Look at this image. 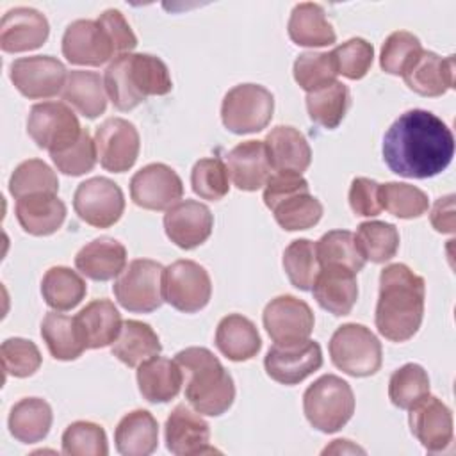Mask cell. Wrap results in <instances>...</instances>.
I'll return each mask as SVG.
<instances>
[{"mask_svg":"<svg viewBox=\"0 0 456 456\" xmlns=\"http://www.w3.org/2000/svg\"><path fill=\"white\" fill-rule=\"evenodd\" d=\"M379 203L388 214L399 219H415L426 214L429 200L424 191L403 182L379 183Z\"/></svg>","mask_w":456,"mask_h":456,"instance_id":"44","label":"cell"},{"mask_svg":"<svg viewBox=\"0 0 456 456\" xmlns=\"http://www.w3.org/2000/svg\"><path fill=\"white\" fill-rule=\"evenodd\" d=\"M224 166L233 185L240 191H256L264 187L273 169L264 141L253 139L233 146L224 157Z\"/></svg>","mask_w":456,"mask_h":456,"instance_id":"25","label":"cell"},{"mask_svg":"<svg viewBox=\"0 0 456 456\" xmlns=\"http://www.w3.org/2000/svg\"><path fill=\"white\" fill-rule=\"evenodd\" d=\"M62 98L78 114L94 119L107 109V91L103 78L94 71L73 69L68 73Z\"/></svg>","mask_w":456,"mask_h":456,"instance_id":"36","label":"cell"},{"mask_svg":"<svg viewBox=\"0 0 456 456\" xmlns=\"http://www.w3.org/2000/svg\"><path fill=\"white\" fill-rule=\"evenodd\" d=\"M175 362L182 370L185 399L201 415L219 417L230 410L235 399V385L230 372L207 347H185Z\"/></svg>","mask_w":456,"mask_h":456,"instance_id":"3","label":"cell"},{"mask_svg":"<svg viewBox=\"0 0 456 456\" xmlns=\"http://www.w3.org/2000/svg\"><path fill=\"white\" fill-rule=\"evenodd\" d=\"M73 208L84 223L94 228H110L123 216L125 196L110 178L93 176L75 189Z\"/></svg>","mask_w":456,"mask_h":456,"instance_id":"12","label":"cell"},{"mask_svg":"<svg viewBox=\"0 0 456 456\" xmlns=\"http://www.w3.org/2000/svg\"><path fill=\"white\" fill-rule=\"evenodd\" d=\"M166 447L176 456L191 454H212L217 452L210 445V426L208 422L185 404L175 406L166 419L164 426Z\"/></svg>","mask_w":456,"mask_h":456,"instance_id":"20","label":"cell"},{"mask_svg":"<svg viewBox=\"0 0 456 456\" xmlns=\"http://www.w3.org/2000/svg\"><path fill=\"white\" fill-rule=\"evenodd\" d=\"M62 55L77 66H102L116 59L110 37L96 20H75L66 27Z\"/></svg>","mask_w":456,"mask_h":456,"instance_id":"18","label":"cell"},{"mask_svg":"<svg viewBox=\"0 0 456 456\" xmlns=\"http://www.w3.org/2000/svg\"><path fill=\"white\" fill-rule=\"evenodd\" d=\"M137 385L146 401L167 403L180 394L182 370L175 360L157 354L137 367Z\"/></svg>","mask_w":456,"mask_h":456,"instance_id":"31","label":"cell"},{"mask_svg":"<svg viewBox=\"0 0 456 456\" xmlns=\"http://www.w3.org/2000/svg\"><path fill=\"white\" fill-rule=\"evenodd\" d=\"M214 216L210 208L196 200H182L164 214L167 239L182 249L201 246L212 233Z\"/></svg>","mask_w":456,"mask_h":456,"instance_id":"19","label":"cell"},{"mask_svg":"<svg viewBox=\"0 0 456 456\" xmlns=\"http://www.w3.org/2000/svg\"><path fill=\"white\" fill-rule=\"evenodd\" d=\"M330 53L337 75H342L349 80L363 78L369 73L374 61V48L363 37H351L342 45L335 46Z\"/></svg>","mask_w":456,"mask_h":456,"instance_id":"47","label":"cell"},{"mask_svg":"<svg viewBox=\"0 0 456 456\" xmlns=\"http://www.w3.org/2000/svg\"><path fill=\"white\" fill-rule=\"evenodd\" d=\"M283 269L287 273L289 281L299 290H310L314 280L319 273V260L315 255V242L310 239H296L292 240L281 258Z\"/></svg>","mask_w":456,"mask_h":456,"instance_id":"45","label":"cell"},{"mask_svg":"<svg viewBox=\"0 0 456 456\" xmlns=\"http://www.w3.org/2000/svg\"><path fill=\"white\" fill-rule=\"evenodd\" d=\"M212 296L210 274L194 260H176L164 267L162 297L183 314L205 308Z\"/></svg>","mask_w":456,"mask_h":456,"instance_id":"11","label":"cell"},{"mask_svg":"<svg viewBox=\"0 0 456 456\" xmlns=\"http://www.w3.org/2000/svg\"><path fill=\"white\" fill-rule=\"evenodd\" d=\"M454 135L433 112L411 109L403 112L383 137V160L404 178H431L452 160Z\"/></svg>","mask_w":456,"mask_h":456,"instance_id":"1","label":"cell"},{"mask_svg":"<svg viewBox=\"0 0 456 456\" xmlns=\"http://www.w3.org/2000/svg\"><path fill=\"white\" fill-rule=\"evenodd\" d=\"M426 281L404 264H390L379 273V296L374 322L392 342L410 340L424 317Z\"/></svg>","mask_w":456,"mask_h":456,"instance_id":"2","label":"cell"},{"mask_svg":"<svg viewBox=\"0 0 456 456\" xmlns=\"http://www.w3.org/2000/svg\"><path fill=\"white\" fill-rule=\"evenodd\" d=\"M53 413L41 397H23L9 411L7 426L11 435L21 444L41 442L52 428Z\"/></svg>","mask_w":456,"mask_h":456,"instance_id":"35","label":"cell"},{"mask_svg":"<svg viewBox=\"0 0 456 456\" xmlns=\"http://www.w3.org/2000/svg\"><path fill=\"white\" fill-rule=\"evenodd\" d=\"M75 267L94 281L118 278L126 267V248L110 237L94 239L77 253Z\"/></svg>","mask_w":456,"mask_h":456,"instance_id":"28","label":"cell"},{"mask_svg":"<svg viewBox=\"0 0 456 456\" xmlns=\"http://www.w3.org/2000/svg\"><path fill=\"white\" fill-rule=\"evenodd\" d=\"M162 273L164 267L157 260H132L112 285L116 301L134 314H150L160 308L164 303Z\"/></svg>","mask_w":456,"mask_h":456,"instance_id":"9","label":"cell"},{"mask_svg":"<svg viewBox=\"0 0 456 456\" xmlns=\"http://www.w3.org/2000/svg\"><path fill=\"white\" fill-rule=\"evenodd\" d=\"M59 180L55 171L41 159H28L16 166L9 178V192L14 200L28 194L52 192L57 194Z\"/></svg>","mask_w":456,"mask_h":456,"instance_id":"43","label":"cell"},{"mask_svg":"<svg viewBox=\"0 0 456 456\" xmlns=\"http://www.w3.org/2000/svg\"><path fill=\"white\" fill-rule=\"evenodd\" d=\"M87 292V285L84 278L64 265L50 267L43 280H41V294L45 303L57 310V312H68L75 308Z\"/></svg>","mask_w":456,"mask_h":456,"instance_id":"38","label":"cell"},{"mask_svg":"<svg viewBox=\"0 0 456 456\" xmlns=\"http://www.w3.org/2000/svg\"><path fill=\"white\" fill-rule=\"evenodd\" d=\"M315 255L319 260V267H346L358 274L365 265V258L356 246L354 233L349 230H331L324 233L315 242Z\"/></svg>","mask_w":456,"mask_h":456,"instance_id":"41","label":"cell"},{"mask_svg":"<svg viewBox=\"0 0 456 456\" xmlns=\"http://www.w3.org/2000/svg\"><path fill=\"white\" fill-rule=\"evenodd\" d=\"M9 77L14 87L30 100H46L62 93L66 66L52 55L20 57L11 62Z\"/></svg>","mask_w":456,"mask_h":456,"instance_id":"13","label":"cell"},{"mask_svg":"<svg viewBox=\"0 0 456 456\" xmlns=\"http://www.w3.org/2000/svg\"><path fill=\"white\" fill-rule=\"evenodd\" d=\"M264 203L287 232L308 230L322 217V203L310 194L308 182L292 171L271 173L264 185Z\"/></svg>","mask_w":456,"mask_h":456,"instance_id":"5","label":"cell"},{"mask_svg":"<svg viewBox=\"0 0 456 456\" xmlns=\"http://www.w3.org/2000/svg\"><path fill=\"white\" fill-rule=\"evenodd\" d=\"M331 362L353 378H367L381 369L383 349L378 337L363 324L338 326L328 344Z\"/></svg>","mask_w":456,"mask_h":456,"instance_id":"7","label":"cell"},{"mask_svg":"<svg viewBox=\"0 0 456 456\" xmlns=\"http://www.w3.org/2000/svg\"><path fill=\"white\" fill-rule=\"evenodd\" d=\"M349 207L362 217L378 216L383 210L379 203V183L365 176L354 178L349 187Z\"/></svg>","mask_w":456,"mask_h":456,"instance_id":"54","label":"cell"},{"mask_svg":"<svg viewBox=\"0 0 456 456\" xmlns=\"http://www.w3.org/2000/svg\"><path fill=\"white\" fill-rule=\"evenodd\" d=\"M50 34L48 20L34 7L9 9L0 21V48L9 53L30 52L45 45Z\"/></svg>","mask_w":456,"mask_h":456,"instance_id":"22","label":"cell"},{"mask_svg":"<svg viewBox=\"0 0 456 456\" xmlns=\"http://www.w3.org/2000/svg\"><path fill=\"white\" fill-rule=\"evenodd\" d=\"M310 290L321 308L337 317L347 315L358 299L356 273L335 265L319 267Z\"/></svg>","mask_w":456,"mask_h":456,"instance_id":"24","label":"cell"},{"mask_svg":"<svg viewBox=\"0 0 456 456\" xmlns=\"http://www.w3.org/2000/svg\"><path fill=\"white\" fill-rule=\"evenodd\" d=\"M262 321L274 344H296L310 338L315 322L312 308L290 294L271 299L264 308Z\"/></svg>","mask_w":456,"mask_h":456,"instance_id":"15","label":"cell"},{"mask_svg":"<svg viewBox=\"0 0 456 456\" xmlns=\"http://www.w3.org/2000/svg\"><path fill=\"white\" fill-rule=\"evenodd\" d=\"M183 196V183L178 173L162 164L153 162L134 173L130 180L132 201L146 210H167Z\"/></svg>","mask_w":456,"mask_h":456,"instance_id":"16","label":"cell"},{"mask_svg":"<svg viewBox=\"0 0 456 456\" xmlns=\"http://www.w3.org/2000/svg\"><path fill=\"white\" fill-rule=\"evenodd\" d=\"M287 30L289 37L297 46L319 48L330 46L337 41L335 28L328 21L322 5L314 2H301L294 5L287 23Z\"/></svg>","mask_w":456,"mask_h":456,"instance_id":"33","label":"cell"},{"mask_svg":"<svg viewBox=\"0 0 456 456\" xmlns=\"http://www.w3.org/2000/svg\"><path fill=\"white\" fill-rule=\"evenodd\" d=\"M94 146L103 169L110 173H125L139 157L141 139L135 125L128 119L107 118L94 130Z\"/></svg>","mask_w":456,"mask_h":456,"instance_id":"14","label":"cell"},{"mask_svg":"<svg viewBox=\"0 0 456 456\" xmlns=\"http://www.w3.org/2000/svg\"><path fill=\"white\" fill-rule=\"evenodd\" d=\"M62 454L68 456H107L109 444L105 429L89 420L71 422L62 433Z\"/></svg>","mask_w":456,"mask_h":456,"instance_id":"46","label":"cell"},{"mask_svg":"<svg viewBox=\"0 0 456 456\" xmlns=\"http://www.w3.org/2000/svg\"><path fill=\"white\" fill-rule=\"evenodd\" d=\"M274 112V96L260 84L232 87L221 103V119L226 130L237 135L264 130Z\"/></svg>","mask_w":456,"mask_h":456,"instance_id":"8","label":"cell"},{"mask_svg":"<svg viewBox=\"0 0 456 456\" xmlns=\"http://www.w3.org/2000/svg\"><path fill=\"white\" fill-rule=\"evenodd\" d=\"M328 452H362L363 454L365 451L360 449L358 445H353L349 440H333V444L322 451V454H328Z\"/></svg>","mask_w":456,"mask_h":456,"instance_id":"56","label":"cell"},{"mask_svg":"<svg viewBox=\"0 0 456 456\" xmlns=\"http://www.w3.org/2000/svg\"><path fill=\"white\" fill-rule=\"evenodd\" d=\"M96 21L103 27V30L110 37V43L114 46L116 57L123 55V53H130L137 46V37H135L134 30L130 28L128 21L125 20V16L121 14V11H118V9H105L98 16Z\"/></svg>","mask_w":456,"mask_h":456,"instance_id":"53","label":"cell"},{"mask_svg":"<svg viewBox=\"0 0 456 456\" xmlns=\"http://www.w3.org/2000/svg\"><path fill=\"white\" fill-rule=\"evenodd\" d=\"M216 347L232 362H246L258 354L262 338L253 321L240 314H228L216 328Z\"/></svg>","mask_w":456,"mask_h":456,"instance_id":"30","label":"cell"},{"mask_svg":"<svg viewBox=\"0 0 456 456\" xmlns=\"http://www.w3.org/2000/svg\"><path fill=\"white\" fill-rule=\"evenodd\" d=\"M265 151L274 171L303 173L312 162V150L306 137L294 126L278 125L265 135Z\"/></svg>","mask_w":456,"mask_h":456,"instance_id":"27","label":"cell"},{"mask_svg":"<svg viewBox=\"0 0 456 456\" xmlns=\"http://www.w3.org/2000/svg\"><path fill=\"white\" fill-rule=\"evenodd\" d=\"M14 214L23 232L36 237H46L62 226L66 219V205L57 194L37 192L16 200Z\"/></svg>","mask_w":456,"mask_h":456,"instance_id":"26","label":"cell"},{"mask_svg":"<svg viewBox=\"0 0 456 456\" xmlns=\"http://www.w3.org/2000/svg\"><path fill=\"white\" fill-rule=\"evenodd\" d=\"M103 84L118 110H132L148 96H164L173 89L166 62L150 53L118 55L107 66Z\"/></svg>","mask_w":456,"mask_h":456,"instance_id":"4","label":"cell"},{"mask_svg":"<svg viewBox=\"0 0 456 456\" xmlns=\"http://www.w3.org/2000/svg\"><path fill=\"white\" fill-rule=\"evenodd\" d=\"M50 157L57 171L69 176H80L84 173H89L98 160L94 139H91V134L87 132V128L82 130L80 137L69 148L59 153H53Z\"/></svg>","mask_w":456,"mask_h":456,"instance_id":"52","label":"cell"},{"mask_svg":"<svg viewBox=\"0 0 456 456\" xmlns=\"http://www.w3.org/2000/svg\"><path fill=\"white\" fill-rule=\"evenodd\" d=\"M410 429L428 452H442L452 442V413L449 406L428 395L410 408Z\"/></svg>","mask_w":456,"mask_h":456,"instance_id":"21","label":"cell"},{"mask_svg":"<svg viewBox=\"0 0 456 456\" xmlns=\"http://www.w3.org/2000/svg\"><path fill=\"white\" fill-rule=\"evenodd\" d=\"M401 77L404 84L420 96H442L454 87V55L440 57L422 48Z\"/></svg>","mask_w":456,"mask_h":456,"instance_id":"23","label":"cell"},{"mask_svg":"<svg viewBox=\"0 0 456 456\" xmlns=\"http://www.w3.org/2000/svg\"><path fill=\"white\" fill-rule=\"evenodd\" d=\"M420 52L422 45L415 34L408 30H395L381 46L379 66L388 75H403Z\"/></svg>","mask_w":456,"mask_h":456,"instance_id":"49","label":"cell"},{"mask_svg":"<svg viewBox=\"0 0 456 456\" xmlns=\"http://www.w3.org/2000/svg\"><path fill=\"white\" fill-rule=\"evenodd\" d=\"M77 328L87 349L112 346L123 326L119 310L109 299H93L75 315Z\"/></svg>","mask_w":456,"mask_h":456,"instance_id":"29","label":"cell"},{"mask_svg":"<svg viewBox=\"0 0 456 456\" xmlns=\"http://www.w3.org/2000/svg\"><path fill=\"white\" fill-rule=\"evenodd\" d=\"M294 80L301 89L312 93L337 80V69L330 52H303L294 61Z\"/></svg>","mask_w":456,"mask_h":456,"instance_id":"48","label":"cell"},{"mask_svg":"<svg viewBox=\"0 0 456 456\" xmlns=\"http://www.w3.org/2000/svg\"><path fill=\"white\" fill-rule=\"evenodd\" d=\"M303 411L310 426L321 433L342 429L354 413L351 385L335 374L321 376L305 390Z\"/></svg>","mask_w":456,"mask_h":456,"instance_id":"6","label":"cell"},{"mask_svg":"<svg viewBox=\"0 0 456 456\" xmlns=\"http://www.w3.org/2000/svg\"><path fill=\"white\" fill-rule=\"evenodd\" d=\"M349 103V89L338 80L306 93V110L310 119L328 130H333L342 123Z\"/></svg>","mask_w":456,"mask_h":456,"instance_id":"39","label":"cell"},{"mask_svg":"<svg viewBox=\"0 0 456 456\" xmlns=\"http://www.w3.org/2000/svg\"><path fill=\"white\" fill-rule=\"evenodd\" d=\"M321 365V346L310 338L296 344H274L264 358L267 376L281 385H297Z\"/></svg>","mask_w":456,"mask_h":456,"instance_id":"17","label":"cell"},{"mask_svg":"<svg viewBox=\"0 0 456 456\" xmlns=\"http://www.w3.org/2000/svg\"><path fill=\"white\" fill-rule=\"evenodd\" d=\"M116 451L123 456H148L159 445V424L148 410L126 413L114 431Z\"/></svg>","mask_w":456,"mask_h":456,"instance_id":"32","label":"cell"},{"mask_svg":"<svg viewBox=\"0 0 456 456\" xmlns=\"http://www.w3.org/2000/svg\"><path fill=\"white\" fill-rule=\"evenodd\" d=\"M82 130L73 109L62 102L36 103L27 118V134L50 155L69 148Z\"/></svg>","mask_w":456,"mask_h":456,"instance_id":"10","label":"cell"},{"mask_svg":"<svg viewBox=\"0 0 456 456\" xmlns=\"http://www.w3.org/2000/svg\"><path fill=\"white\" fill-rule=\"evenodd\" d=\"M356 246L362 256L374 264L388 262L399 249V232L392 223L363 221L354 233Z\"/></svg>","mask_w":456,"mask_h":456,"instance_id":"40","label":"cell"},{"mask_svg":"<svg viewBox=\"0 0 456 456\" xmlns=\"http://www.w3.org/2000/svg\"><path fill=\"white\" fill-rule=\"evenodd\" d=\"M2 367L7 376L28 378L41 367V353L32 340L12 337L2 342Z\"/></svg>","mask_w":456,"mask_h":456,"instance_id":"51","label":"cell"},{"mask_svg":"<svg viewBox=\"0 0 456 456\" xmlns=\"http://www.w3.org/2000/svg\"><path fill=\"white\" fill-rule=\"evenodd\" d=\"M41 337L55 360L71 362L77 360L87 347L80 337L75 317L48 312L41 322Z\"/></svg>","mask_w":456,"mask_h":456,"instance_id":"37","label":"cell"},{"mask_svg":"<svg viewBox=\"0 0 456 456\" xmlns=\"http://www.w3.org/2000/svg\"><path fill=\"white\" fill-rule=\"evenodd\" d=\"M112 354L128 367H139L142 362L157 356L162 351L159 335L155 330L135 319L123 321L118 338L110 347Z\"/></svg>","mask_w":456,"mask_h":456,"instance_id":"34","label":"cell"},{"mask_svg":"<svg viewBox=\"0 0 456 456\" xmlns=\"http://www.w3.org/2000/svg\"><path fill=\"white\" fill-rule=\"evenodd\" d=\"M429 221L436 232L454 233V194H447L435 201Z\"/></svg>","mask_w":456,"mask_h":456,"instance_id":"55","label":"cell"},{"mask_svg":"<svg viewBox=\"0 0 456 456\" xmlns=\"http://www.w3.org/2000/svg\"><path fill=\"white\" fill-rule=\"evenodd\" d=\"M191 185H192V191L201 200H208V201L223 200L230 191L228 169L224 162L214 157L200 159L192 166Z\"/></svg>","mask_w":456,"mask_h":456,"instance_id":"50","label":"cell"},{"mask_svg":"<svg viewBox=\"0 0 456 456\" xmlns=\"http://www.w3.org/2000/svg\"><path fill=\"white\" fill-rule=\"evenodd\" d=\"M429 395V376L419 363H404L388 379V397L401 410L413 408Z\"/></svg>","mask_w":456,"mask_h":456,"instance_id":"42","label":"cell"}]
</instances>
